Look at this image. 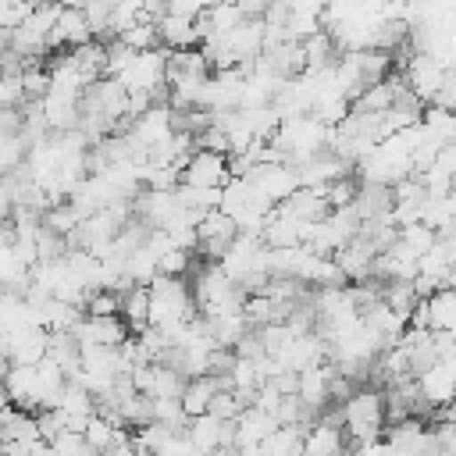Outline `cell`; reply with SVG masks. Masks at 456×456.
I'll list each match as a JSON object with an SVG mask.
<instances>
[{
    "instance_id": "obj_4",
    "label": "cell",
    "mask_w": 456,
    "mask_h": 456,
    "mask_svg": "<svg viewBox=\"0 0 456 456\" xmlns=\"http://www.w3.org/2000/svg\"><path fill=\"white\" fill-rule=\"evenodd\" d=\"M228 178H232V171H228V153L192 146V153H189V160H185V167H182V182L200 185V189H221Z\"/></svg>"
},
{
    "instance_id": "obj_31",
    "label": "cell",
    "mask_w": 456,
    "mask_h": 456,
    "mask_svg": "<svg viewBox=\"0 0 456 456\" xmlns=\"http://www.w3.org/2000/svg\"><path fill=\"white\" fill-rule=\"evenodd\" d=\"M86 4L89 0H61V7H78V11H86Z\"/></svg>"
},
{
    "instance_id": "obj_16",
    "label": "cell",
    "mask_w": 456,
    "mask_h": 456,
    "mask_svg": "<svg viewBox=\"0 0 456 456\" xmlns=\"http://www.w3.org/2000/svg\"><path fill=\"white\" fill-rule=\"evenodd\" d=\"M303 456H349L346 431L335 424L314 420V428H306V435H303Z\"/></svg>"
},
{
    "instance_id": "obj_18",
    "label": "cell",
    "mask_w": 456,
    "mask_h": 456,
    "mask_svg": "<svg viewBox=\"0 0 456 456\" xmlns=\"http://www.w3.org/2000/svg\"><path fill=\"white\" fill-rule=\"evenodd\" d=\"M274 428H278L274 413L256 410V406H246V410L235 417V445H253V442H264V438H267Z\"/></svg>"
},
{
    "instance_id": "obj_23",
    "label": "cell",
    "mask_w": 456,
    "mask_h": 456,
    "mask_svg": "<svg viewBox=\"0 0 456 456\" xmlns=\"http://www.w3.org/2000/svg\"><path fill=\"white\" fill-rule=\"evenodd\" d=\"M114 39H121V43H125V46H132V50H153V46H160L157 21H150V18H142V21L128 25V28H121Z\"/></svg>"
},
{
    "instance_id": "obj_1",
    "label": "cell",
    "mask_w": 456,
    "mask_h": 456,
    "mask_svg": "<svg viewBox=\"0 0 456 456\" xmlns=\"http://www.w3.org/2000/svg\"><path fill=\"white\" fill-rule=\"evenodd\" d=\"M150 289V324L153 328H175L196 317V303H192V289L185 285V278L175 274H153L146 281Z\"/></svg>"
},
{
    "instance_id": "obj_2",
    "label": "cell",
    "mask_w": 456,
    "mask_h": 456,
    "mask_svg": "<svg viewBox=\"0 0 456 456\" xmlns=\"http://www.w3.org/2000/svg\"><path fill=\"white\" fill-rule=\"evenodd\" d=\"M342 431L353 445L381 438L385 431V395L378 388H353L342 399Z\"/></svg>"
},
{
    "instance_id": "obj_15",
    "label": "cell",
    "mask_w": 456,
    "mask_h": 456,
    "mask_svg": "<svg viewBox=\"0 0 456 456\" xmlns=\"http://www.w3.org/2000/svg\"><path fill=\"white\" fill-rule=\"evenodd\" d=\"M157 36H160V43L171 46V50L200 46V25H196V18H185V14L164 11V14L157 18Z\"/></svg>"
},
{
    "instance_id": "obj_12",
    "label": "cell",
    "mask_w": 456,
    "mask_h": 456,
    "mask_svg": "<svg viewBox=\"0 0 456 456\" xmlns=\"http://www.w3.org/2000/svg\"><path fill=\"white\" fill-rule=\"evenodd\" d=\"M413 378H417V388H420L424 406H445V403L456 399V374H452L449 363L435 360L431 367H424V370L413 374Z\"/></svg>"
},
{
    "instance_id": "obj_13",
    "label": "cell",
    "mask_w": 456,
    "mask_h": 456,
    "mask_svg": "<svg viewBox=\"0 0 456 456\" xmlns=\"http://www.w3.org/2000/svg\"><path fill=\"white\" fill-rule=\"evenodd\" d=\"M89 39H96V36H93V25H89L86 11H78V7H61V11H57V21H53V32H50V50H53V46L71 50V46H82V43H89Z\"/></svg>"
},
{
    "instance_id": "obj_21",
    "label": "cell",
    "mask_w": 456,
    "mask_h": 456,
    "mask_svg": "<svg viewBox=\"0 0 456 456\" xmlns=\"http://www.w3.org/2000/svg\"><path fill=\"white\" fill-rule=\"evenodd\" d=\"M128 324L132 335H139L146 324H150V289L146 285H128L121 292V310H118Z\"/></svg>"
},
{
    "instance_id": "obj_8",
    "label": "cell",
    "mask_w": 456,
    "mask_h": 456,
    "mask_svg": "<svg viewBox=\"0 0 456 456\" xmlns=\"http://www.w3.org/2000/svg\"><path fill=\"white\" fill-rule=\"evenodd\" d=\"M442 75H445V64L435 61L431 53H420V50H413L410 61L403 64V86H406L420 103H431V96H435Z\"/></svg>"
},
{
    "instance_id": "obj_25",
    "label": "cell",
    "mask_w": 456,
    "mask_h": 456,
    "mask_svg": "<svg viewBox=\"0 0 456 456\" xmlns=\"http://www.w3.org/2000/svg\"><path fill=\"white\" fill-rule=\"evenodd\" d=\"M381 299H385L395 314H403V317H410V314L417 310V303H420V296L413 292V285H410V281H385Z\"/></svg>"
},
{
    "instance_id": "obj_29",
    "label": "cell",
    "mask_w": 456,
    "mask_h": 456,
    "mask_svg": "<svg viewBox=\"0 0 456 456\" xmlns=\"http://www.w3.org/2000/svg\"><path fill=\"white\" fill-rule=\"evenodd\" d=\"M192 267V253L185 249H164L160 253V274H175V278H185V271Z\"/></svg>"
},
{
    "instance_id": "obj_20",
    "label": "cell",
    "mask_w": 456,
    "mask_h": 456,
    "mask_svg": "<svg viewBox=\"0 0 456 456\" xmlns=\"http://www.w3.org/2000/svg\"><path fill=\"white\" fill-rule=\"evenodd\" d=\"M303 435L306 424H278L260 442V456H303Z\"/></svg>"
},
{
    "instance_id": "obj_3",
    "label": "cell",
    "mask_w": 456,
    "mask_h": 456,
    "mask_svg": "<svg viewBox=\"0 0 456 456\" xmlns=\"http://www.w3.org/2000/svg\"><path fill=\"white\" fill-rule=\"evenodd\" d=\"M167 57H171V50H160V46L132 50V57L110 78H118L125 86V93H150L157 103V100H164V89H167Z\"/></svg>"
},
{
    "instance_id": "obj_30",
    "label": "cell",
    "mask_w": 456,
    "mask_h": 456,
    "mask_svg": "<svg viewBox=\"0 0 456 456\" xmlns=\"http://www.w3.org/2000/svg\"><path fill=\"white\" fill-rule=\"evenodd\" d=\"M431 103H435V107H445V110H456V64L445 68V75H442V82H438Z\"/></svg>"
},
{
    "instance_id": "obj_26",
    "label": "cell",
    "mask_w": 456,
    "mask_h": 456,
    "mask_svg": "<svg viewBox=\"0 0 456 456\" xmlns=\"http://www.w3.org/2000/svg\"><path fill=\"white\" fill-rule=\"evenodd\" d=\"M150 413H153L157 424H164L171 431H185V424H189V417H185L178 399H150Z\"/></svg>"
},
{
    "instance_id": "obj_17",
    "label": "cell",
    "mask_w": 456,
    "mask_h": 456,
    "mask_svg": "<svg viewBox=\"0 0 456 456\" xmlns=\"http://www.w3.org/2000/svg\"><path fill=\"white\" fill-rule=\"evenodd\" d=\"M420 132H424V142L442 150L449 142H456V110H445V107H428L420 114Z\"/></svg>"
},
{
    "instance_id": "obj_5",
    "label": "cell",
    "mask_w": 456,
    "mask_h": 456,
    "mask_svg": "<svg viewBox=\"0 0 456 456\" xmlns=\"http://www.w3.org/2000/svg\"><path fill=\"white\" fill-rule=\"evenodd\" d=\"M46 328L28 321V324H18V328H7L0 331V346L7 353L11 363H39L46 356Z\"/></svg>"
},
{
    "instance_id": "obj_14",
    "label": "cell",
    "mask_w": 456,
    "mask_h": 456,
    "mask_svg": "<svg viewBox=\"0 0 456 456\" xmlns=\"http://www.w3.org/2000/svg\"><path fill=\"white\" fill-rule=\"evenodd\" d=\"M331 370L335 367H328V363H314V367H306V370L296 374V395L310 410H321V406L331 403Z\"/></svg>"
},
{
    "instance_id": "obj_11",
    "label": "cell",
    "mask_w": 456,
    "mask_h": 456,
    "mask_svg": "<svg viewBox=\"0 0 456 456\" xmlns=\"http://www.w3.org/2000/svg\"><path fill=\"white\" fill-rule=\"evenodd\" d=\"M374 256H378V249H374V242L367 239V235H353L338 253H335V264L342 267V274H346V281H367L370 274H374Z\"/></svg>"
},
{
    "instance_id": "obj_9",
    "label": "cell",
    "mask_w": 456,
    "mask_h": 456,
    "mask_svg": "<svg viewBox=\"0 0 456 456\" xmlns=\"http://www.w3.org/2000/svg\"><path fill=\"white\" fill-rule=\"evenodd\" d=\"M71 335H75V342H89V346H121L132 331L121 314H103V317L82 314L78 324L71 328Z\"/></svg>"
},
{
    "instance_id": "obj_6",
    "label": "cell",
    "mask_w": 456,
    "mask_h": 456,
    "mask_svg": "<svg viewBox=\"0 0 456 456\" xmlns=\"http://www.w3.org/2000/svg\"><path fill=\"white\" fill-rule=\"evenodd\" d=\"M271 203H285L296 189H299V171L289 160H264L246 175Z\"/></svg>"
},
{
    "instance_id": "obj_19",
    "label": "cell",
    "mask_w": 456,
    "mask_h": 456,
    "mask_svg": "<svg viewBox=\"0 0 456 456\" xmlns=\"http://www.w3.org/2000/svg\"><path fill=\"white\" fill-rule=\"evenodd\" d=\"M281 210H289L292 217H299V221H321L331 207H328V200H324V192L321 189H310V185H299L285 203H278Z\"/></svg>"
},
{
    "instance_id": "obj_10",
    "label": "cell",
    "mask_w": 456,
    "mask_h": 456,
    "mask_svg": "<svg viewBox=\"0 0 456 456\" xmlns=\"http://www.w3.org/2000/svg\"><path fill=\"white\" fill-rule=\"evenodd\" d=\"M185 438L192 442L196 452H214V449H221V445H235V420H217L214 413L189 417Z\"/></svg>"
},
{
    "instance_id": "obj_28",
    "label": "cell",
    "mask_w": 456,
    "mask_h": 456,
    "mask_svg": "<svg viewBox=\"0 0 456 456\" xmlns=\"http://www.w3.org/2000/svg\"><path fill=\"white\" fill-rule=\"evenodd\" d=\"M242 410H246V406L239 403V395H235L232 388H221V392H214V399H210V406H207V413H214L217 420H235Z\"/></svg>"
},
{
    "instance_id": "obj_24",
    "label": "cell",
    "mask_w": 456,
    "mask_h": 456,
    "mask_svg": "<svg viewBox=\"0 0 456 456\" xmlns=\"http://www.w3.org/2000/svg\"><path fill=\"white\" fill-rule=\"evenodd\" d=\"M435 239H438V232L435 228H428L424 221H413V224H403L399 228V235H395V242H403L410 253H417V256H424L431 246H435Z\"/></svg>"
},
{
    "instance_id": "obj_27",
    "label": "cell",
    "mask_w": 456,
    "mask_h": 456,
    "mask_svg": "<svg viewBox=\"0 0 456 456\" xmlns=\"http://www.w3.org/2000/svg\"><path fill=\"white\" fill-rule=\"evenodd\" d=\"M118 310H121V292H114V289H93L82 303V314H93V317L118 314Z\"/></svg>"
},
{
    "instance_id": "obj_7",
    "label": "cell",
    "mask_w": 456,
    "mask_h": 456,
    "mask_svg": "<svg viewBox=\"0 0 456 456\" xmlns=\"http://www.w3.org/2000/svg\"><path fill=\"white\" fill-rule=\"evenodd\" d=\"M39 110H43V121H46L50 132L78 128V118H82V93L50 86V89L43 93V100H39Z\"/></svg>"
},
{
    "instance_id": "obj_22",
    "label": "cell",
    "mask_w": 456,
    "mask_h": 456,
    "mask_svg": "<svg viewBox=\"0 0 456 456\" xmlns=\"http://www.w3.org/2000/svg\"><path fill=\"white\" fill-rule=\"evenodd\" d=\"M25 153H28V142L21 132H0V178L14 175L25 164Z\"/></svg>"
}]
</instances>
